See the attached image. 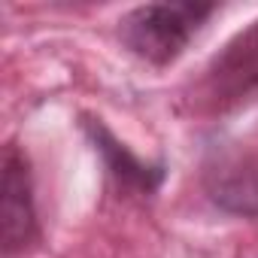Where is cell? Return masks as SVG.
Returning <instances> with one entry per match:
<instances>
[{"instance_id": "1", "label": "cell", "mask_w": 258, "mask_h": 258, "mask_svg": "<svg viewBox=\"0 0 258 258\" xmlns=\"http://www.w3.org/2000/svg\"><path fill=\"white\" fill-rule=\"evenodd\" d=\"M213 13L204 4H152L140 7L121 22V37L140 58L170 64L195 37L201 22Z\"/></svg>"}, {"instance_id": "2", "label": "cell", "mask_w": 258, "mask_h": 258, "mask_svg": "<svg viewBox=\"0 0 258 258\" xmlns=\"http://www.w3.org/2000/svg\"><path fill=\"white\" fill-rule=\"evenodd\" d=\"M31 170L25 155L16 146L4 149V249L19 252L37 237V213H34V195H31Z\"/></svg>"}, {"instance_id": "3", "label": "cell", "mask_w": 258, "mask_h": 258, "mask_svg": "<svg viewBox=\"0 0 258 258\" xmlns=\"http://www.w3.org/2000/svg\"><path fill=\"white\" fill-rule=\"evenodd\" d=\"M94 140H97V146L106 152V158H109V167H112V173L121 179V182H127V185H137V188H143V191H152L155 185H158V179H161V170L155 167H146V164H140L127 149H121L103 127L97 124L94 127Z\"/></svg>"}]
</instances>
